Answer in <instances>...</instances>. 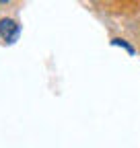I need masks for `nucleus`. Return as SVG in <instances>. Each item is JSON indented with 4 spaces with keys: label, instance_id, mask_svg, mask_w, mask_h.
I'll return each instance as SVG.
<instances>
[{
    "label": "nucleus",
    "instance_id": "nucleus-1",
    "mask_svg": "<svg viewBox=\"0 0 140 148\" xmlns=\"http://www.w3.org/2000/svg\"><path fill=\"white\" fill-rule=\"evenodd\" d=\"M19 35H21V25L16 21H12V18H2L0 21V37L6 43H14L19 39Z\"/></svg>",
    "mask_w": 140,
    "mask_h": 148
},
{
    "label": "nucleus",
    "instance_id": "nucleus-2",
    "mask_svg": "<svg viewBox=\"0 0 140 148\" xmlns=\"http://www.w3.org/2000/svg\"><path fill=\"white\" fill-rule=\"evenodd\" d=\"M111 45H121L128 53H134V47H132L128 41H124V39H111Z\"/></svg>",
    "mask_w": 140,
    "mask_h": 148
}]
</instances>
